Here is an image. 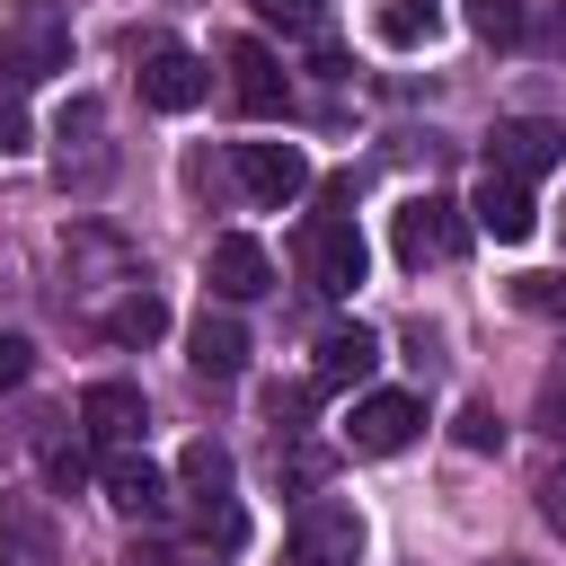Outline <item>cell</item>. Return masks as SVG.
Instances as JSON below:
<instances>
[{"mask_svg":"<svg viewBox=\"0 0 566 566\" xmlns=\"http://www.w3.org/2000/svg\"><path fill=\"white\" fill-rule=\"evenodd\" d=\"M97 478H106V504H115V513H133V522H159V513H168V469H159L142 442H133V451H106Z\"/></svg>","mask_w":566,"mask_h":566,"instance_id":"12","label":"cell"},{"mask_svg":"<svg viewBox=\"0 0 566 566\" xmlns=\"http://www.w3.org/2000/svg\"><path fill=\"white\" fill-rule=\"evenodd\" d=\"M44 478H53V486H80V478H88V433H71V442H53V460H44Z\"/></svg>","mask_w":566,"mask_h":566,"instance_id":"24","label":"cell"},{"mask_svg":"<svg viewBox=\"0 0 566 566\" xmlns=\"http://www.w3.org/2000/svg\"><path fill=\"white\" fill-rule=\"evenodd\" d=\"M539 424L566 433V371H548V389H539Z\"/></svg>","mask_w":566,"mask_h":566,"instance_id":"29","label":"cell"},{"mask_svg":"<svg viewBox=\"0 0 566 566\" xmlns=\"http://www.w3.org/2000/svg\"><path fill=\"white\" fill-rule=\"evenodd\" d=\"M460 442H469V451H495V442H504L495 407H460Z\"/></svg>","mask_w":566,"mask_h":566,"instance_id":"27","label":"cell"},{"mask_svg":"<svg viewBox=\"0 0 566 566\" xmlns=\"http://www.w3.org/2000/svg\"><path fill=\"white\" fill-rule=\"evenodd\" d=\"M230 168H239V186H248L256 203H292V195H310V159H301V142H230Z\"/></svg>","mask_w":566,"mask_h":566,"instance_id":"8","label":"cell"},{"mask_svg":"<svg viewBox=\"0 0 566 566\" xmlns=\"http://www.w3.org/2000/svg\"><path fill=\"white\" fill-rule=\"evenodd\" d=\"M27 142H35V133H27V106H18V97H0V159H9V150H27Z\"/></svg>","mask_w":566,"mask_h":566,"instance_id":"28","label":"cell"},{"mask_svg":"<svg viewBox=\"0 0 566 566\" xmlns=\"http://www.w3.org/2000/svg\"><path fill=\"white\" fill-rule=\"evenodd\" d=\"M0 566H62V522L44 495H0Z\"/></svg>","mask_w":566,"mask_h":566,"instance_id":"10","label":"cell"},{"mask_svg":"<svg viewBox=\"0 0 566 566\" xmlns=\"http://www.w3.org/2000/svg\"><path fill=\"white\" fill-rule=\"evenodd\" d=\"M522 301H531L539 318H557V327H566V274H531V283H522Z\"/></svg>","mask_w":566,"mask_h":566,"instance_id":"26","label":"cell"},{"mask_svg":"<svg viewBox=\"0 0 566 566\" xmlns=\"http://www.w3.org/2000/svg\"><path fill=\"white\" fill-rule=\"evenodd\" d=\"M469 27H478L486 44H522V27H531V0H469Z\"/></svg>","mask_w":566,"mask_h":566,"instance_id":"21","label":"cell"},{"mask_svg":"<svg viewBox=\"0 0 566 566\" xmlns=\"http://www.w3.org/2000/svg\"><path fill=\"white\" fill-rule=\"evenodd\" d=\"M53 168H62V186H97L106 177V106L97 97H71L53 115Z\"/></svg>","mask_w":566,"mask_h":566,"instance_id":"6","label":"cell"},{"mask_svg":"<svg viewBox=\"0 0 566 566\" xmlns=\"http://www.w3.org/2000/svg\"><path fill=\"white\" fill-rule=\"evenodd\" d=\"M177 486H186L203 513L230 504V451H221V442H186V451H177Z\"/></svg>","mask_w":566,"mask_h":566,"instance_id":"18","label":"cell"},{"mask_svg":"<svg viewBox=\"0 0 566 566\" xmlns=\"http://www.w3.org/2000/svg\"><path fill=\"white\" fill-rule=\"evenodd\" d=\"M186 363H195L203 380H239V371H248V327H239L230 310H203L195 336H186Z\"/></svg>","mask_w":566,"mask_h":566,"instance_id":"16","label":"cell"},{"mask_svg":"<svg viewBox=\"0 0 566 566\" xmlns=\"http://www.w3.org/2000/svg\"><path fill=\"white\" fill-rule=\"evenodd\" d=\"M27 371H35V345H27V336H0V398L27 389Z\"/></svg>","mask_w":566,"mask_h":566,"instance_id":"25","label":"cell"},{"mask_svg":"<svg viewBox=\"0 0 566 566\" xmlns=\"http://www.w3.org/2000/svg\"><path fill=\"white\" fill-rule=\"evenodd\" d=\"M53 71H71V18H62L53 0H27V9L0 27V80H9V88H35V80H53Z\"/></svg>","mask_w":566,"mask_h":566,"instance_id":"1","label":"cell"},{"mask_svg":"<svg viewBox=\"0 0 566 566\" xmlns=\"http://www.w3.org/2000/svg\"><path fill=\"white\" fill-rule=\"evenodd\" d=\"M256 18L283 27V35H318L327 27V0H256Z\"/></svg>","mask_w":566,"mask_h":566,"instance_id":"23","label":"cell"},{"mask_svg":"<svg viewBox=\"0 0 566 566\" xmlns=\"http://www.w3.org/2000/svg\"><path fill=\"white\" fill-rule=\"evenodd\" d=\"M433 27H442V0H380V44H433Z\"/></svg>","mask_w":566,"mask_h":566,"instance_id":"20","label":"cell"},{"mask_svg":"<svg viewBox=\"0 0 566 566\" xmlns=\"http://www.w3.org/2000/svg\"><path fill=\"white\" fill-rule=\"evenodd\" d=\"M416 433H424V398H416V389H371V398H354V451L389 460V451H407Z\"/></svg>","mask_w":566,"mask_h":566,"instance_id":"9","label":"cell"},{"mask_svg":"<svg viewBox=\"0 0 566 566\" xmlns=\"http://www.w3.org/2000/svg\"><path fill=\"white\" fill-rule=\"evenodd\" d=\"M557 159H566V133L539 124V115H513V124H495V142H486V168H495V177H522V186L548 177Z\"/></svg>","mask_w":566,"mask_h":566,"instance_id":"11","label":"cell"},{"mask_svg":"<svg viewBox=\"0 0 566 566\" xmlns=\"http://www.w3.org/2000/svg\"><path fill=\"white\" fill-rule=\"evenodd\" d=\"M371 371H380V336L371 327H327L318 336V371H310L318 389H363Z\"/></svg>","mask_w":566,"mask_h":566,"instance_id":"17","label":"cell"},{"mask_svg":"<svg viewBox=\"0 0 566 566\" xmlns=\"http://www.w3.org/2000/svg\"><path fill=\"white\" fill-rule=\"evenodd\" d=\"M274 478H283V486H318V478H327V451H318V442H301V433H292V451H283V442H274Z\"/></svg>","mask_w":566,"mask_h":566,"instance_id":"22","label":"cell"},{"mask_svg":"<svg viewBox=\"0 0 566 566\" xmlns=\"http://www.w3.org/2000/svg\"><path fill=\"white\" fill-rule=\"evenodd\" d=\"M292 566H363V513L336 495H310L292 513Z\"/></svg>","mask_w":566,"mask_h":566,"instance_id":"4","label":"cell"},{"mask_svg":"<svg viewBox=\"0 0 566 566\" xmlns=\"http://www.w3.org/2000/svg\"><path fill=\"white\" fill-rule=\"evenodd\" d=\"M469 203H451V195H416V203H398V265H442V256H460L469 248Z\"/></svg>","mask_w":566,"mask_h":566,"instance_id":"2","label":"cell"},{"mask_svg":"<svg viewBox=\"0 0 566 566\" xmlns=\"http://www.w3.org/2000/svg\"><path fill=\"white\" fill-rule=\"evenodd\" d=\"M504 566H513V557H504Z\"/></svg>","mask_w":566,"mask_h":566,"instance_id":"31","label":"cell"},{"mask_svg":"<svg viewBox=\"0 0 566 566\" xmlns=\"http://www.w3.org/2000/svg\"><path fill=\"white\" fill-rule=\"evenodd\" d=\"M106 336H115V345H150V336H168V301H159L150 283H133V292L106 310Z\"/></svg>","mask_w":566,"mask_h":566,"instance_id":"19","label":"cell"},{"mask_svg":"<svg viewBox=\"0 0 566 566\" xmlns=\"http://www.w3.org/2000/svg\"><path fill=\"white\" fill-rule=\"evenodd\" d=\"M142 424H150V407H142L133 380H88V389H80V433H88V451H133Z\"/></svg>","mask_w":566,"mask_h":566,"instance_id":"7","label":"cell"},{"mask_svg":"<svg viewBox=\"0 0 566 566\" xmlns=\"http://www.w3.org/2000/svg\"><path fill=\"white\" fill-rule=\"evenodd\" d=\"M203 283H212L221 301H256V292H274V256H265L248 230H221L212 256H203Z\"/></svg>","mask_w":566,"mask_h":566,"instance_id":"14","label":"cell"},{"mask_svg":"<svg viewBox=\"0 0 566 566\" xmlns=\"http://www.w3.org/2000/svg\"><path fill=\"white\" fill-rule=\"evenodd\" d=\"M539 513H548V531H566V469L539 486Z\"/></svg>","mask_w":566,"mask_h":566,"instance_id":"30","label":"cell"},{"mask_svg":"<svg viewBox=\"0 0 566 566\" xmlns=\"http://www.w3.org/2000/svg\"><path fill=\"white\" fill-rule=\"evenodd\" d=\"M469 221L486 230V239H504V248H522L531 230H539V203H531V186L522 177H478V195H469Z\"/></svg>","mask_w":566,"mask_h":566,"instance_id":"13","label":"cell"},{"mask_svg":"<svg viewBox=\"0 0 566 566\" xmlns=\"http://www.w3.org/2000/svg\"><path fill=\"white\" fill-rule=\"evenodd\" d=\"M230 97H239V115L274 124V115L292 106V71H283V53L256 44V35H239V44H230Z\"/></svg>","mask_w":566,"mask_h":566,"instance_id":"5","label":"cell"},{"mask_svg":"<svg viewBox=\"0 0 566 566\" xmlns=\"http://www.w3.org/2000/svg\"><path fill=\"white\" fill-rule=\"evenodd\" d=\"M301 265H310V292H327V301H345V292L363 283V265H371V248H363V230H354L345 212H310V230H301Z\"/></svg>","mask_w":566,"mask_h":566,"instance_id":"3","label":"cell"},{"mask_svg":"<svg viewBox=\"0 0 566 566\" xmlns=\"http://www.w3.org/2000/svg\"><path fill=\"white\" fill-rule=\"evenodd\" d=\"M203 88H212V71H203L195 53H177V44H150V62H142V97H150L159 115H186V106H203Z\"/></svg>","mask_w":566,"mask_h":566,"instance_id":"15","label":"cell"}]
</instances>
